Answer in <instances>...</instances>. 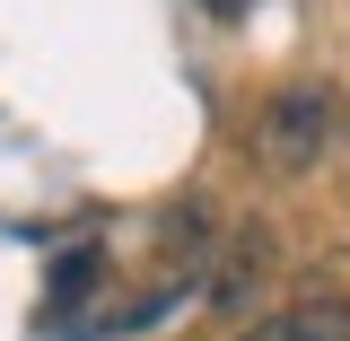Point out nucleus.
<instances>
[{"mask_svg":"<svg viewBox=\"0 0 350 341\" xmlns=\"http://www.w3.org/2000/svg\"><path fill=\"white\" fill-rule=\"evenodd\" d=\"M262 280H271V228H237V236H219L211 271H202V315H245L262 298Z\"/></svg>","mask_w":350,"mask_h":341,"instance_id":"nucleus-2","label":"nucleus"},{"mask_svg":"<svg viewBox=\"0 0 350 341\" xmlns=\"http://www.w3.org/2000/svg\"><path fill=\"white\" fill-rule=\"evenodd\" d=\"M333 140H342V96L333 87H271L245 123V158L280 184H298L333 158Z\"/></svg>","mask_w":350,"mask_h":341,"instance_id":"nucleus-1","label":"nucleus"},{"mask_svg":"<svg viewBox=\"0 0 350 341\" xmlns=\"http://www.w3.org/2000/svg\"><path fill=\"white\" fill-rule=\"evenodd\" d=\"M96 271H105V245H79V254H62V262H53V315H70V298H79Z\"/></svg>","mask_w":350,"mask_h":341,"instance_id":"nucleus-4","label":"nucleus"},{"mask_svg":"<svg viewBox=\"0 0 350 341\" xmlns=\"http://www.w3.org/2000/svg\"><path fill=\"white\" fill-rule=\"evenodd\" d=\"M237 341H350V298L342 289H306L280 315H254Z\"/></svg>","mask_w":350,"mask_h":341,"instance_id":"nucleus-3","label":"nucleus"}]
</instances>
